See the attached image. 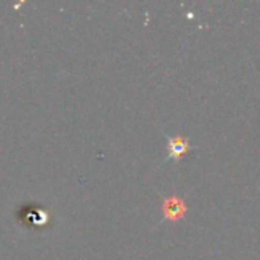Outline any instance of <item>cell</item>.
Segmentation results:
<instances>
[{
	"mask_svg": "<svg viewBox=\"0 0 260 260\" xmlns=\"http://www.w3.org/2000/svg\"><path fill=\"white\" fill-rule=\"evenodd\" d=\"M184 210H186L184 203H183L180 198H177V197H172V198H169V200L165 203V215H166L169 219H177V218H180V216L184 213Z\"/></svg>",
	"mask_w": 260,
	"mask_h": 260,
	"instance_id": "3957f363",
	"label": "cell"
},
{
	"mask_svg": "<svg viewBox=\"0 0 260 260\" xmlns=\"http://www.w3.org/2000/svg\"><path fill=\"white\" fill-rule=\"evenodd\" d=\"M189 142L180 136L177 137H171L169 143H168V149H169V158L172 160H180L181 155H184L189 151Z\"/></svg>",
	"mask_w": 260,
	"mask_h": 260,
	"instance_id": "7a4b0ae2",
	"label": "cell"
},
{
	"mask_svg": "<svg viewBox=\"0 0 260 260\" xmlns=\"http://www.w3.org/2000/svg\"><path fill=\"white\" fill-rule=\"evenodd\" d=\"M20 221L24 224H32V225H38V224H46L49 221V212L40 207H24L21 209V213L18 215Z\"/></svg>",
	"mask_w": 260,
	"mask_h": 260,
	"instance_id": "6da1fadb",
	"label": "cell"
}]
</instances>
